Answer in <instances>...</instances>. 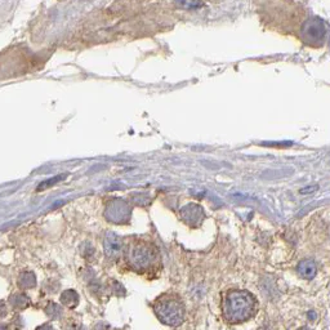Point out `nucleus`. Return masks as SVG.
<instances>
[{
    "label": "nucleus",
    "mask_w": 330,
    "mask_h": 330,
    "mask_svg": "<svg viewBox=\"0 0 330 330\" xmlns=\"http://www.w3.org/2000/svg\"><path fill=\"white\" fill-rule=\"evenodd\" d=\"M257 308V300L245 290H232L226 297L225 316L228 321L241 322L252 317Z\"/></svg>",
    "instance_id": "1"
},
{
    "label": "nucleus",
    "mask_w": 330,
    "mask_h": 330,
    "mask_svg": "<svg viewBox=\"0 0 330 330\" xmlns=\"http://www.w3.org/2000/svg\"><path fill=\"white\" fill-rule=\"evenodd\" d=\"M157 317L167 325H180L185 317V311L180 300L177 299H164L156 304Z\"/></svg>",
    "instance_id": "2"
},
{
    "label": "nucleus",
    "mask_w": 330,
    "mask_h": 330,
    "mask_svg": "<svg viewBox=\"0 0 330 330\" xmlns=\"http://www.w3.org/2000/svg\"><path fill=\"white\" fill-rule=\"evenodd\" d=\"M325 35H326V26L321 18H311L306 21V24L302 27V38L304 42L311 43V44L321 43L325 39Z\"/></svg>",
    "instance_id": "3"
},
{
    "label": "nucleus",
    "mask_w": 330,
    "mask_h": 330,
    "mask_svg": "<svg viewBox=\"0 0 330 330\" xmlns=\"http://www.w3.org/2000/svg\"><path fill=\"white\" fill-rule=\"evenodd\" d=\"M155 259V252L152 248L146 245H139L133 248L130 253V261L137 268H147Z\"/></svg>",
    "instance_id": "4"
},
{
    "label": "nucleus",
    "mask_w": 330,
    "mask_h": 330,
    "mask_svg": "<svg viewBox=\"0 0 330 330\" xmlns=\"http://www.w3.org/2000/svg\"><path fill=\"white\" fill-rule=\"evenodd\" d=\"M298 273L306 280H311L317 273V266L312 259H303L298 264Z\"/></svg>",
    "instance_id": "5"
},
{
    "label": "nucleus",
    "mask_w": 330,
    "mask_h": 330,
    "mask_svg": "<svg viewBox=\"0 0 330 330\" xmlns=\"http://www.w3.org/2000/svg\"><path fill=\"white\" fill-rule=\"evenodd\" d=\"M106 250H107L108 254L115 255L121 250V241L116 236H112L111 239H108L106 241Z\"/></svg>",
    "instance_id": "6"
},
{
    "label": "nucleus",
    "mask_w": 330,
    "mask_h": 330,
    "mask_svg": "<svg viewBox=\"0 0 330 330\" xmlns=\"http://www.w3.org/2000/svg\"><path fill=\"white\" fill-rule=\"evenodd\" d=\"M308 318H311V320H316V313L313 312V311H309L308 312Z\"/></svg>",
    "instance_id": "7"
},
{
    "label": "nucleus",
    "mask_w": 330,
    "mask_h": 330,
    "mask_svg": "<svg viewBox=\"0 0 330 330\" xmlns=\"http://www.w3.org/2000/svg\"><path fill=\"white\" fill-rule=\"evenodd\" d=\"M299 330H308V329H307V327H302V329H299Z\"/></svg>",
    "instance_id": "8"
}]
</instances>
